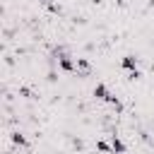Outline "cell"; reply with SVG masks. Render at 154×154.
Returning <instances> with one entry per match:
<instances>
[{"label": "cell", "mask_w": 154, "mask_h": 154, "mask_svg": "<svg viewBox=\"0 0 154 154\" xmlns=\"http://www.w3.org/2000/svg\"><path fill=\"white\" fill-rule=\"evenodd\" d=\"M58 65H60V70H65V72H75V70H77L75 60H72L67 53H60V55H58Z\"/></svg>", "instance_id": "obj_1"}, {"label": "cell", "mask_w": 154, "mask_h": 154, "mask_svg": "<svg viewBox=\"0 0 154 154\" xmlns=\"http://www.w3.org/2000/svg\"><path fill=\"white\" fill-rule=\"evenodd\" d=\"M91 94H94L99 101H108V96H111V91H108V87H106L103 82H99V84L94 87V91H91Z\"/></svg>", "instance_id": "obj_2"}, {"label": "cell", "mask_w": 154, "mask_h": 154, "mask_svg": "<svg viewBox=\"0 0 154 154\" xmlns=\"http://www.w3.org/2000/svg\"><path fill=\"white\" fill-rule=\"evenodd\" d=\"M120 65H123L128 72H132V70H137V58H135V55H123V58H120Z\"/></svg>", "instance_id": "obj_3"}, {"label": "cell", "mask_w": 154, "mask_h": 154, "mask_svg": "<svg viewBox=\"0 0 154 154\" xmlns=\"http://www.w3.org/2000/svg\"><path fill=\"white\" fill-rule=\"evenodd\" d=\"M111 147H113V154H125V142H123L118 135L111 137Z\"/></svg>", "instance_id": "obj_4"}, {"label": "cell", "mask_w": 154, "mask_h": 154, "mask_svg": "<svg viewBox=\"0 0 154 154\" xmlns=\"http://www.w3.org/2000/svg\"><path fill=\"white\" fill-rule=\"evenodd\" d=\"M96 149H99L101 154H111V152H113V147H111L106 140H96Z\"/></svg>", "instance_id": "obj_5"}, {"label": "cell", "mask_w": 154, "mask_h": 154, "mask_svg": "<svg viewBox=\"0 0 154 154\" xmlns=\"http://www.w3.org/2000/svg\"><path fill=\"white\" fill-rule=\"evenodd\" d=\"M12 142L17 144V147H26L29 142H26V137L22 135V132H12Z\"/></svg>", "instance_id": "obj_6"}, {"label": "cell", "mask_w": 154, "mask_h": 154, "mask_svg": "<svg viewBox=\"0 0 154 154\" xmlns=\"http://www.w3.org/2000/svg\"><path fill=\"white\" fill-rule=\"evenodd\" d=\"M106 103H111V106H113V108H116V111H123V103H120V99H118V96H116V94H111V96H108V101H106Z\"/></svg>", "instance_id": "obj_7"}, {"label": "cell", "mask_w": 154, "mask_h": 154, "mask_svg": "<svg viewBox=\"0 0 154 154\" xmlns=\"http://www.w3.org/2000/svg\"><path fill=\"white\" fill-rule=\"evenodd\" d=\"M77 67H82V70H89V60H87V58H77Z\"/></svg>", "instance_id": "obj_8"}, {"label": "cell", "mask_w": 154, "mask_h": 154, "mask_svg": "<svg viewBox=\"0 0 154 154\" xmlns=\"http://www.w3.org/2000/svg\"><path fill=\"white\" fill-rule=\"evenodd\" d=\"M128 77H130V79H140V77H142V72H140V70H132Z\"/></svg>", "instance_id": "obj_9"}, {"label": "cell", "mask_w": 154, "mask_h": 154, "mask_svg": "<svg viewBox=\"0 0 154 154\" xmlns=\"http://www.w3.org/2000/svg\"><path fill=\"white\" fill-rule=\"evenodd\" d=\"M96 2H101V0H96Z\"/></svg>", "instance_id": "obj_10"}]
</instances>
